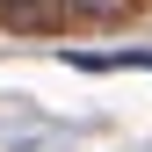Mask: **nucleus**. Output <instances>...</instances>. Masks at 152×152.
<instances>
[{"label":"nucleus","instance_id":"nucleus-1","mask_svg":"<svg viewBox=\"0 0 152 152\" xmlns=\"http://www.w3.org/2000/svg\"><path fill=\"white\" fill-rule=\"evenodd\" d=\"M0 22L7 29H58L65 22V0H0Z\"/></svg>","mask_w":152,"mask_h":152}]
</instances>
